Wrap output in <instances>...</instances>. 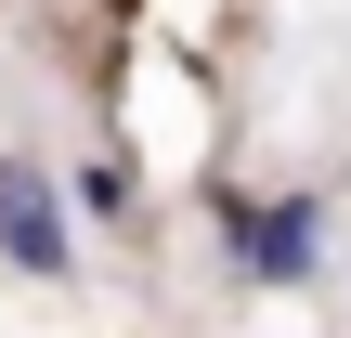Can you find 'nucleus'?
I'll return each mask as SVG.
<instances>
[{"mask_svg": "<svg viewBox=\"0 0 351 338\" xmlns=\"http://www.w3.org/2000/svg\"><path fill=\"white\" fill-rule=\"evenodd\" d=\"M0 261L26 287H65L78 274V208H65V169L52 156H0Z\"/></svg>", "mask_w": 351, "mask_h": 338, "instance_id": "obj_1", "label": "nucleus"}, {"mask_svg": "<svg viewBox=\"0 0 351 338\" xmlns=\"http://www.w3.org/2000/svg\"><path fill=\"white\" fill-rule=\"evenodd\" d=\"M221 248H234L247 287H313V274H326V208H313V195H274V208L234 195V208H221Z\"/></svg>", "mask_w": 351, "mask_h": 338, "instance_id": "obj_2", "label": "nucleus"}, {"mask_svg": "<svg viewBox=\"0 0 351 338\" xmlns=\"http://www.w3.org/2000/svg\"><path fill=\"white\" fill-rule=\"evenodd\" d=\"M78 208H91V221H130V169H117V156H78Z\"/></svg>", "mask_w": 351, "mask_h": 338, "instance_id": "obj_3", "label": "nucleus"}]
</instances>
